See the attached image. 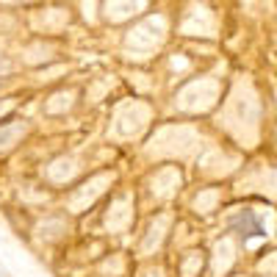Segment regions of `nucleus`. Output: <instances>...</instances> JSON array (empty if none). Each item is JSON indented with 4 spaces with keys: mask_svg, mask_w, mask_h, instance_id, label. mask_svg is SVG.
Wrapping results in <instances>:
<instances>
[{
    "mask_svg": "<svg viewBox=\"0 0 277 277\" xmlns=\"http://www.w3.org/2000/svg\"><path fill=\"white\" fill-rule=\"evenodd\" d=\"M235 230H241V235H244V239H247V235H263L261 222H258L252 214H247V211L239 216V219H235Z\"/></svg>",
    "mask_w": 277,
    "mask_h": 277,
    "instance_id": "obj_1",
    "label": "nucleus"
}]
</instances>
